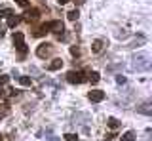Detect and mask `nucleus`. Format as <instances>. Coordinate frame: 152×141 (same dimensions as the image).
Listing matches in <instances>:
<instances>
[{
	"label": "nucleus",
	"instance_id": "obj_1",
	"mask_svg": "<svg viewBox=\"0 0 152 141\" xmlns=\"http://www.w3.org/2000/svg\"><path fill=\"white\" fill-rule=\"evenodd\" d=\"M131 69L133 70H148L150 69V55L145 51H139L131 57Z\"/></svg>",
	"mask_w": 152,
	"mask_h": 141
},
{
	"label": "nucleus",
	"instance_id": "obj_10",
	"mask_svg": "<svg viewBox=\"0 0 152 141\" xmlns=\"http://www.w3.org/2000/svg\"><path fill=\"white\" fill-rule=\"evenodd\" d=\"M19 21H21V17L13 13V15H10V17H8V27H10V29H13L15 25H19Z\"/></svg>",
	"mask_w": 152,
	"mask_h": 141
},
{
	"label": "nucleus",
	"instance_id": "obj_6",
	"mask_svg": "<svg viewBox=\"0 0 152 141\" xmlns=\"http://www.w3.org/2000/svg\"><path fill=\"white\" fill-rule=\"evenodd\" d=\"M88 99L91 101V103H99V101L104 99V92H101V90H91V92L88 93Z\"/></svg>",
	"mask_w": 152,
	"mask_h": 141
},
{
	"label": "nucleus",
	"instance_id": "obj_24",
	"mask_svg": "<svg viewBox=\"0 0 152 141\" xmlns=\"http://www.w3.org/2000/svg\"><path fill=\"white\" fill-rule=\"evenodd\" d=\"M116 82H118V84H126V76H122V74H118V76H116Z\"/></svg>",
	"mask_w": 152,
	"mask_h": 141
},
{
	"label": "nucleus",
	"instance_id": "obj_17",
	"mask_svg": "<svg viewBox=\"0 0 152 141\" xmlns=\"http://www.w3.org/2000/svg\"><path fill=\"white\" fill-rule=\"evenodd\" d=\"M145 42H146V40H145V36H139V38H137V40H133L131 44L127 46V48H137L139 44H145Z\"/></svg>",
	"mask_w": 152,
	"mask_h": 141
},
{
	"label": "nucleus",
	"instance_id": "obj_29",
	"mask_svg": "<svg viewBox=\"0 0 152 141\" xmlns=\"http://www.w3.org/2000/svg\"><path fill=\"white\" fill-rule=\"evenodd\" d=\"M4 95H6V92H4V90H2V88H0V99H2V97H4Z\"/></svg>",
	"mask_w": 152,
	"mask_h": 141
},
{
	"label": "nucleus",
	"instance_id": "obj_15",
	"mask_svg": "<svg viewBox=\"0 0 152 141\" xmlns=\"http://www.w3.org/2000/svg\"><path fill=\"white\" fill-rule=\"evenodd\" d=\"M88 78H89V82H91V84H97L99 80H101V74H99V73H95V70H93V73L89 74Z\"/></svg>",
	"mask_w": 152,
	"mask_h": 141
},
{
	"label": "nucleus",
	"instance_id": "obj_4",
	"mask_svg": "<svg viewBox=\"0 0 152 141\" xmlns=\"http://www.w3.org/2000/svg\"><path fill=\"white\" fill-rule=\"evenodd\" d=\"M51 51H53V46L48 44V42H44V44H40L36 48V55L40 59H46V57H50V55H51Z\"/></svg>",
	"mask_w": 152,
	"mask_h": 141
},
{
	"label": "nucleus",
	"instance_id": "obj_12",
	"mask_svg": "<svg viewBox=\"0 0 152 141\" xmlns=\"http://www.w3.org/2000/svg\"><path fill=\"white\" fill-rule=\"evenodd\" d=\"M8 115H10V107L6 105V103H2V105H0V120L6 118Z\"/></svg>",
	"mask_w": 152,
	"mask_h": 141
},
{
	"label": "nucleus",
	"instance_id": "obj_25",
	"mask_svg": "<svg viewBox=\"0 0 152 141\" xmlns=\"http://www.w3.org/2000/svg\"><path fill=\"white\" fill-rule=\"evenodd\" d=\"M127 35H129V32H127V31H122V32H116V36H118V38H126V36Z\"/></svg>",
	"mask_w": 152,
	"mask_h": 141
},
{
	"label": "nucleus",
	"instance_id": "obj_31",
	"mask_svg": "<svg viewBox=\"0 0 152 141\" xmlns=\"http://www.w3.org/2000/svg\"><path fill=\"white\" fill-rule=\"evenodd\" d=\"M2 36H4V31H2V29H0V38H2Z\"/></svg>",
	"mask_w": 152,
	"mask_h": 141
},
{
	"label": "nucleus",
	"instance_id": "obj_28",
	"mask_svg": "<svg viewBox=\"0 0 152 141\" xmlns=\"http://www.w3.org/2000/svg\"><path fill=\"white\" fill-rule=\"evenodd\" d=\"M46 141H59V137H55V135H48Z\"/></svg>",
	"mask_w": 152,
	"mask_h": 141
},
{
	"label": "nucleus",
	"instance_id": "obj_20",
	"mask_svg": "<svg viewBox=\"0 0 152 141\" xmlns=\"http://www.w3.org/2000/svg\"><path fill=\"white\" fill-rule=\"evenodd\" d=\"M10 15H13V12L10 10V8H4V10L0 12V17H10Z\"/></svg>",
	"mask_w": 152,
	"mask_h": 141
},
{
	"label": "nucleus",
	"instance_id": "obj_21",
	"mask_svg": "<svg viewBox=\"0 0 152 141\" xmlns=\"http://www.w3.org/2000/svg\"><path fill=\"white\" fill-rule=\"evenodd\" d=\"M65 141H78V135L76 134H65Z\"/></svg>",
	"mask_w": 152,
	"mask_h": 141
},
{
	"label": "nucleus",
	"instance_id": "obj_19",
	"mask_svg": "<svg viewBox=\"0 0 152 141\" xmlns=\"http://www.w3.org/2000/svg\"><path fill=\"white\" fill-rule=\"evenodd\" d=\"M78 15H80V13H78V10H70L69 13H66V17H69L70 21H76V19H78Z\"/></svg>",
	"mask_w": 152,
	"mask_h": 141
},
{
	"label": "nucleus",
	"instance_id": "obj_30",
	"mask_svg": "<svg viewBox=\"0 0 152 141\" xmlns=\"http://www.w3.org/2000/svg\"><path fill=\"white\" fill-rule=\"evenodd\" d=\"M57 2H59L61 6H63V4H66V2H69V0H57Z\"/></svg>",
	"mask_w": 152,
	"mask_h": 141
},
{
	"label": "nucleus",
	"instance_id": "obj_7",
	"mask_svg": "<svg viewBox=\"0 0 152 141\" xmlns=\"http://www.w3.org/2000/svg\"><path fill=\"white\" fill-rule=\"evenodd\" d=\"M61 67H63V59H61V57H55L50 65H48V69H50V70H59Z\"/></svg>",
	"mask_w": 152,
	"mask_h": 141
},
{
	"label": "nucleus",
	"instance_id": "obj_32",
	"mask_svg": "<svg viewBox=\"0 0 152 141\" xmlns=\"http://www.w3.org/2000/svg\"><path fill=\"white\" fill-rule=\"evenodd\" d=\"M0 141H4V139H2V135H0Z\"/></svg>",
	"mask_w": 152,
	"mask_h": 141
},
{
	"label": "nucleus",
	"instance_id": "obj_9",
	"mask_svg": "<svg viewBox=\"0 0 152 141\" xmlns=\"http://www.w3.org/2000/svg\"><path fill=\"white\" fill-rule=\"evenodd\" d=\"M38 15H40V13H38V10H28V12L25 13V21H36Z\"/></svg>",
	"mask_w": 152,
	"mask_h": 141
},
{
	"label": "nucleus",
	"instance_id": "obj_11",
	"mask_svg": "<svg viewBox=\"0 0 152 141\" xmlns=\"http://www.w3.org/2000/svg\"><path fill=\"white\" fill-rule=\"evenodd\" d=\"M137 111L142 112V115H152V107H150V103L146 101V103H142L141 107H137Z\"/></svg>",
	"mask_w": 152,
	"mask_h": 141
},
{
	"label": "nucleus",
	"instance_id": "obj_16",
	"mask_svg": "<svg viewBox=\"0 0 152 141\" xmlns=\"http://www.w3.org/2000/svg\"><path fill=\"white\" fill-rule=\"evenodd\" d=\"M46 32H50V31H48V27H46V25H42L38 31H34V32H32V36H44Z\"/></svg>",
	"mask_w": 152,
	"mask_h": 141
},
{
	"label": "nucleus",
	"instance_id": "obj_2",
	"mask_svg": "<svg viewBox=\"0 0 152 141\" xmlns=\"http://www.w3.org/2000/svg\"><path fill=\"white\" fill-rule=\"evenodd\" d=\"M46 27H48V31L55 32L59 40H61V38H65V35H63L65 27H63V23H61V21H50V23H46Z\"/></svg>",
	"mask_w": 152,
	"mask_h": 141
},
{
	"label": "nucleus",
	"instance_id": "obj_13",
	"mask_svg": "<svg viewBox=\"0 0 152 141\" xmlns=\"http://www.w3.org/2000/svg\"><path fill=\"white\" fill-rule=\"evenodd\" d=\"M122 141H135V131H133V130L126 131V134L122 135Z\"/></svg>",
	"mask_w": 152,
	"mask_h": 141
},
{
	"label": "nucleus",
	"instance_id": "obj_3",
	"mask_svg": "<svg viewBox=\"0 0 152 141\" xmlns=\"http://www.w3.org/2000/svg\"><path fill=\"white\" fill-rule=\"evenodd\" d=\"M66 80L70 84H82L86 80V74L82 70H69V73H66Z\"/></svg>",
	"mask_w": 152,
	"mask_h": 141
},
{
	"label": "nucleus",
	"instance_id": "obj_23",
	"mask_svg": "<svg viewBox=\"0 0 152 141\" xmlns=\"http://www.w3.org/2000/svg\"><path fill=\"white\" fill-rule=\"evenodd\" d=\"M10 80V76H8V74H0V86H2V84H6Z\"/></svg>",
	"mask_w": 152,
	"mask_h": 141
},
{
	"label": "nucleus",
	"instance_id": "obj_22",
	"mask_svg": "<svg viewBox=\"0 0 152 141\" xmlns=\"http://www.w3.org/2000/svg\"><path fill=\"white\" fill-rule=\"evenodd\" d=\"M70 55H72V57H78V55H80V48H78V46H72V48H70Z\"/></svg>",
	"mask_w": 152,
	"mask_h": 141
},
{
	"label": "nucleus",
	"instance_id": "obj_8",
	"mask_svg": "<svg viewBox=\"0 0 152 141\" xmlns=\"http://www.w3.org/2000/svg\"><path fill=\"white\" fill-rule=\"evenodd\" d=\"M103 46H104V42L101 38H97V40H93V46H91V51L93 54H101L103 51Z\"/></svg>",
	"mask_w": 152,
	"mask_h": 141
},
{
	"label": "nucleus",
	"instance_id": "obj_14",
	"mask_svg": "<svg viewBox=\"0 0 152 141\" xmlns=\"http://www.w3.org/2000/svg\"><path fill=\"white\" fill-rule=\"evenodd\" d=\"M107 124H108V126H110V128H112V130H116V128H118V126H120V120H118V118H114V116H110V118H108V120H107Z\"/></svg>",
	"mask_w": 152,
	"mask_h": 141
},
{
	"label": "nucleus",
	"instance_id": "obj_18",
	"mask_svg": "<svg viewBox=\"0 0 152 141\" xmlns=\"http://www.w3.org/2000/svg\"><path fill=\"white\" fill-rule=\"evenodd\" d=\"M17 80L23 84V86H31L32 80H31V76H17Z\"/></svg>",
	"mask_w": 152,
	"mask_h": 141
},
{
	"label": "nucleus",
	"instance_id": "obj_5",
	"mask_svg": "<svg viewBox=\"0 0 152 141\" xmlns=\"http://www.w3.org/2000/svg\"><path fill=\"white\" fill-rule=\"evenodd\" d=\"M13 46L21 51V55L27 54V46H25V40H23V32H13Z\"/></svg>",
	"mask_w": 152,
	"mask_h": 141
},
{
	"label": "nucleus",
	"instance_id": "obj_27",
	"mask_svg": "<svg viewBox=\"0 0 152 141\" xmlns=\"http://www.w3.org/2000/svg\"><path fill=\"white\" fill-rule=\"evenodd\" d=\"M114 137H116V135H114V134H107V135H104L103 139H104V141H112Z\"/></svg>",
	"mask_w": 152,
	"mask_h": 141
},
{
	"label": "nucleus",
	"instance_id": "obj_26",
	"mask_svg": "<svg viewBox=\"0 0 152 141\" xmlns=\"http://www.w3.org/2000/svg\"><path fill=\"white\" fill-rule=\"evenodd\" d=\"M17 4L21 8H28V2H27V0H17Z\"/></svg>",
	"mask_w": 152,
	"mask_h": 141
}]
</instances>
